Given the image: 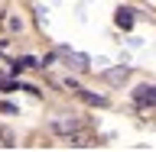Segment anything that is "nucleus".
Listing matches in <instances>:
<instances>
[{
  "instance_id": "f257e3e1",
  "label": "nucleus",
  "mask_w": 156,
  "mask_h": 152,
  "mask_svg": "<svg viewBox=\"0 0 156 152\" xmlns=\"http://www.w3.org/2000/svg\"><path fill=\"white\" fill-rule=\"evenodd\" d=\"M133 100H136L140 107H146V104H156V84H143V87H136Z\"/></svg>"
},
{
  "instance_id": "f03ea898",
  "label": "nucleus",
  "mask_w": 156,
  "mask_h": 152,
  "mask_svg": "<svg viewBox=\"0 0 156 152\" xmlns=\"http://www.w3.org/2000/svg\"><path fill=\"white\" fill-rule=\"evenodd\" d=\"M62 58L68 62V68H88V55H81V52H68V49H62Z\"/></svg>"
},
{
  "instance_id": "7ed1b4c3",
  "label": "nucleus",
  "mask_w": 156,
  "mask_h": 152,
  "mask_svg": "<svg viewBox=\"0 0 156 152\" xmlns=\"http://www.w3.org/2000/svg\"><path fill=\"white\" fill-rule=\"evenodd\" d=\"M127 75H130V71H127V68L120 65V68H111V71H104L101 78H104L107 84H124V81H127Z\"/></svg>"
},
{
  "instance_id": "20e7f679",
  "label": "nucleus",
  "mask_w": 156,
  "mask_h": 152,
  "mask_svg": "<svg viewBox=\"0 0 156 152\" xmlns=\"http://www.w3.org/2000/svg\"><path fill=\"white\" fill-rule=\"evenodd\" d=\"M78 126H81V123L72 117V120H55V123H52V130H55V133H75Z\"/></svg>"
},
{
  "instance_id": "39448f33",
  "label": "nucleus",
  "mask_w": 156,
  "mask_h": 152,
  "mask_svg": "<svg viewBox=\"0 0 156 152\" xmlns=\"http://www.w3.org/2000/svg\"><path fill=\"white\" fill-rule=\"evenodd\" d=\"M114 23H117L120 29H130V26H133V13H130V10H117Z\"/></svg>"
},
{
  "instance_id": "423d86ee",
  "label": "nucleus",
  "mask_w": 156,
  "mask_h": 152,
  "mask_svg": "<svg viewBox=\"0 0 156 152\" xmlns=\"http://www.w3.org/2000/svg\"><path fill=\"white\" fill-rule=\"evenodd\" d=\"M78 94H81V100H88V104H94V107H104L107 104V97H101V94H91V91H81V87H75Z\"/></svg>"
},
{
  "instance_id": "0eeeda50",
  "label": "nucleus",
  "mask_w": 156,
  "mask_h": 152,
  "mask_svg": "<svg viewBox=\"0 0 156 152\" xmlns=\"http://www.w3.org/2000/svg\"><path fill=\"white\" fill-rule=\"evenodd\" d=\"M23 68H36V62L29 55H23V58H16V65H13V71H23Z\"/></svg>"
}]
</instances>
